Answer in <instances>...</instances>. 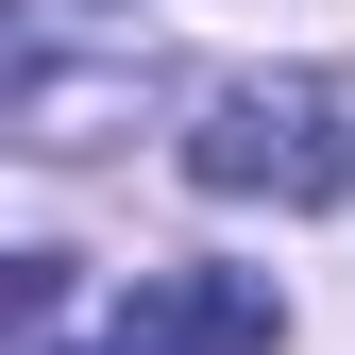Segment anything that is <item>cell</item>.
Wrapping results in <instances>:
<instances>
[{
    "mask_svg": "<svg viewBox=\"0 0 355 355\" xmlns=\"http://www.w3.org/2000/svg\"><path fill=\"white\" fill-rule=\"evenodd\" d=\"M187 187L220 203H338L355 187V136H338V85H220L203 102V136H187Z\"/></svg>",
    "mask_w": 355,
    "mask_h": 355,
    "instance_id": "1",
    "label": "cell"
},
{
    "mask_svg": "<svg viewBox=\"0 0 355 355\" xmlns=\"http://www.w3.org/2000/svg\"><path fill=\"white\" fill-rule=\"evenodd\" d=\"M119 338H136V355H271L288 304H271V271H136Z\"/></svg>",
    "mask_w": 355,
    "mask_h": 355,
    "instance_id": "2",
    "label": "cell"
},
{
    "mask_svg": "<svg viewBox=\"0 0 355 355\" xmlns=\"http://www.w3.org/2000/svg\"><path fill=\"white\" fill-rule=\"evenodd\" d=\"M102 355H136V338H102Z\"/></svg>",
    "mask_w": 355,
    "mask_h": 355,
    "instance_id": "3",
    "label": "cell"
}]
</instances>
